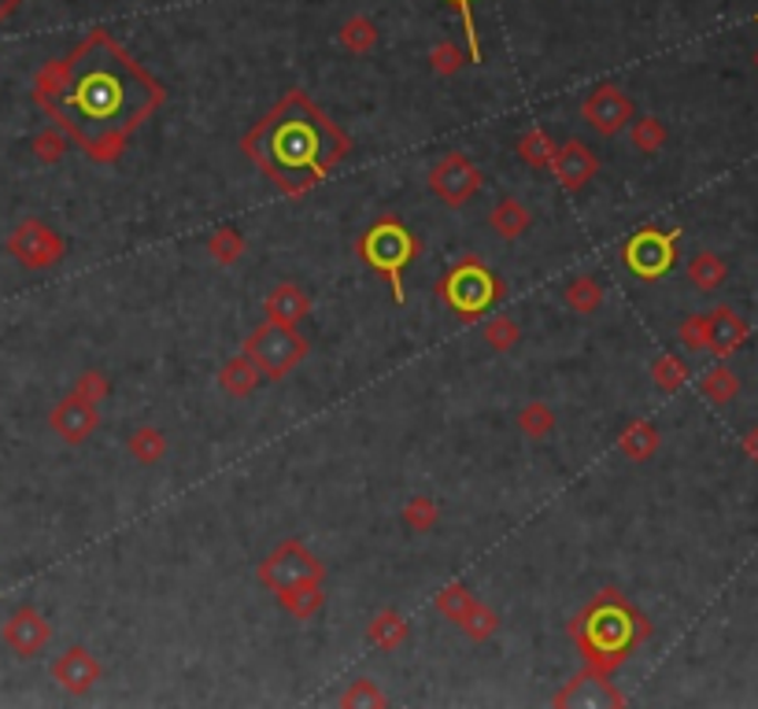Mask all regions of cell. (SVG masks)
I'll list each match as a JSON object with an SVG mask.
<instances>
[{
	"mask_svg": "<svg viewBox=\"0 0 758 709\" xmlns=\"http://www.w3.org/2000/svg\"><path fill=\"white\" fill-rule=\"evenodd\" d=\"M751 451L758 454V432H755V436H751Z\"/></svg>",
	"mask_w": 758,
	"mask_h": 709,
	"instance_id": "3",
	"label": "cell"
},
{
	"mask_svg": "<svg viewBox=\"0 0 758 709\" xmlns=\"http://www.w3.org/2000/svg\"><path fill=\"white\" fill-rule=\"evenodd\" d=\"M696 277H699L703 285H714V281H721V266H714L710 259H707V263H699Z\"/></svg>",
	"mask_w": 758,
	"mask_h": 709,
	"instance_id": "2",
	"label": "cell"
},
{
	"mask_svg": "<svg viewBox=\"0 0 758 709\" xmlns=\"http://www.w3.org/2000/svg\"><path fill=\"white\" fill-rule=\"evenodd\" d=\"M4 8H12V4H8V0H0V11H4Z\"/></svg>",
	"mask_w": 758,
	"mask_h": 709,
	"instance_id": "4",
	"label": "cell"
},
{
	"mask_svg": "<svg viewBox=\"0 0 758 709\" xmlns=\"http://www.w3.org/2000/svg\"><path fill=\"white\" fill-rule=\"evenodd\" d=\"M68 96L79 107V119H85L90 126L119 133L123 126H130L134 115H145L152 89L123 55L107 49L104 41H96V49L85 55V63L74 66Z\"/></svg>",
	"mask_w": 758,
	"mask_h": 709,
	"instance_id": "1",
	"label": "cell"
}]
</instances>
